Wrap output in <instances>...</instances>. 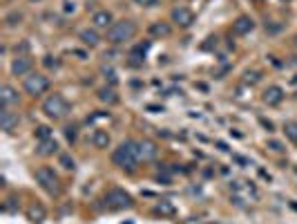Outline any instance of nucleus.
Instances as JSON below:
<instances>
[{"mask_svg": "<svg viewBox=\"0 0 297 224\" xmlns=\"http://www.w3.org/2000/svg\"><path fill=\"white\" fill-rule=\"evenodd\" d=\"M0 101H2V108L14 106V103H18V92L11 85H2L0 87Z\"/></svg>", "mask_w": 297, "mask_h": 224, "instance_id": "nucleus-15", "label": "nucleus"}, {"mask_svg": "<svg viewBox=\"0 0 297 224\" xmlns=\"http://www.w3.org/2000/svg\"><path fill=\"white\" fill-rule=\"evenodd\" d=\"M45 209H43L41 204H31L29 209H27V218H29V222H34V224H41L43 220H45Z\"/></svg>", "mask_w": 297, "mask_h": 224, "instance_id": "nucleus-19", "label": "nucleus"}, {"mask_svg": "<svg viewBox=\"0 0 297 224\" xmlns=\"http://www.w3.org/2000/svg\"><path fill=\"white\" fill-rule=\"evenodd\" d=\"M284 133H286V137L291 139V141H297V123L295 121H286V123H284Z\"/></svg>", "mask_w": 297, "mask_h": 224, "instance_id": "nucleus-23", "label": "nucleus"}, {"mask_svg": "<svg viewBox=\"0 0 297 224\" xmlns=\"http://www.w3.org/2000/svg\"><path fill=\"white\" fill-rule=\"evenodd\" d=\"M172 21H174L179 27H190L192 21H195V14H192L188 7L179 5V7H174V9H172Z\"/></svg>", "mask_w": 297, "mask_h": 224, "instance_id": "nucleus-10", "label": "nucleus"}, {"mask_svg": "<svg viewBox=\"0 0 297 224\" xmlns=\"http://www.w3.org/2000/svg\"><path fill=\"white\" fill-rule=\"evenodd\" d=\"M78 38H81L85 45H90V47H96L99 45V41H101V36H99V31H96V27H85V29H81L78 31Z\"/></svg>", "mask_w": 297, "mask_h": 224, "instance_id": "nucleus-17", "label": "nucleus"}, {"mask_svg": "<svg viewBox=\"0 0 297 224\" xmlns=\"http://www.w3.org/2000/svg\"><path fill=\"white\" fill-rule=\"evenodd\" d=\"M136 34V23L134 21H119L107 29V41L112 45H121L125 41H132Z\"/></svg>", "mask_w": 297, "mask_h": 224, "instance_id": "nucleus-2", "label": "nucleus"}, {"mask_svg": "<svg viewBox=\"0 0 297 224\" xmlns=\"http://www.w3.org/2000/svg\"><path fill=\"white\" fill-rule=\"evenodd\" d=\"M268 148H272L275 153H279V150H284V148H282V143H279V141H268Z\"/></svg>", "mask_w": 297, "mask_h": 224, "instance_id": "nucleus-30", "label": "nucleus"}, {"mask_svg": "<svg viewBox=\"0 0 297 224\" xmlns=\"http://www.w3.org/2000/svg\"><path fill=\"white\" fill-rule=\"evenodd\" d=\"M170 25L168 23H152L150 25V34L156 36V38H166V36H170Z\"/></svg>", "mask_w": 297, "mask_h": 224, "instance_id": "nucleus-20", "label": "nucleus"}, {"mask_svg": "<svg viewBox=\"0 0 297 224\" xmlns=\"http://www.w3.org/2000/svg\"><path fill=\"white\" fill-rule=\"evenodd\" d=\"M18 123H21V117L16 112H11L9 108H2L0 110V128L5 133H14V128H18Z\"/></svg>", "mask_w": 297, "mask_h": 224, "instance_id": "nucleus-8", "label": "nucleus"}, {"mask_svg": "<svg viewBox=\"0 0 297 224\" xmlns=\"http://www.w3.org/2000/svg\"><path fill=\"white\" fill-rule=\"evenodd\" d=\"M99 99H101L103 103H116L119 101V97H116V92L112 90V87H103V90H99Z\"/></svg>", "mask_w": 297, "mask_h": 224, "instance_id": "nucleus-21", "label": "nucleus"}, {"mask_svg": "<svg viewBox=\"0 0 297 224\" xmlns=\"http://www.w3.org/2000/svg\"><path fill=\"white\" fill-rule=\"evenodd\" d=\"M92 25H94L96 29H110V27L114 25V16L107 9H99L92 16Z\"/></svg>", "mask_w": 297, "mask_h": 224, "instance_id": "nucleus-11", "label": "nucleus"}, {"mask_svg": "<svg viewBox=\"0 0 297 224\" xmlns=\"http://www.w3.org/2000/svg\"><path fill=\"white\" fill-rule=\"evenodd\" d=\"M139 159H141L139 141H132V139L123 141L121 146L112 153V162H114L119 168H127V170H134L136 164H139Z\"/></svg>", "mask_w": 297, "mask_h": 224, "instance_id": "nucleus-1", "label": "nucleus"}, {"mask_svg": "<svg viewBox=\"0 0 297 224\" xmlns=\"http://www.w3.org/2000/svg\"><path fill=\"white\" fill-rule=\"evenodd\" d=\"M43 112H45L50 119H63L70 112V103L65 101L63 94H50V97L43 101Z\"/></svg>", "mask_w": 297, "mask_h": 224, "instance_id": "nucleus-3", "label": "nucleus"}, {"mask_svg": "<svg viewBox=\"0 0 297 224\" xmlns=\"http://www.w3.org/2000/svg\"><path fill=\"white\" fill-rule=\"evenodd\" d=\"M34 135L38 137V141H43V139H51V130L47 126H38L34 130Z\"/></svg>", "mask_w": 297, "mask_h": 224, "instance_id": "nucleus-26", "label": "nucleus"}, {"mask_svg": "<svg viewBox=\"0 0 297 224\" xmlns=\"http://www.w3.org/2000/svg\"><path fill=\"white\" fill-rule=\"evenodd\" d=\"M232 195H235V199L239 204L257 202V199H259V193H257V189L250 182H235L232 184Z\"/></svg>", "mask_w": 297, "mask_h": 224, "instance_id": "nucleus-6", "label": "nucleus"}, {"mask_svg": "<svg viewBox=\"0 0 297 224\" xmlns=\"http://www.w3.org/2000/svg\"><path fill=\"white\" fill-rule=\"evenodd\" d=\"M43 63H45L47 67H58V61H56L54 56H45V61H43Z\"/></svg>", "mask_w": 297, "mask_h": 224, "instance_id": "nucleus-28", "label": "nucleus"}, {"mask_svg": "<svg viewBox=\"0 0 297 224\" xmlns=\"http://www.w3.org/2000/svg\"><path fill=\"white\" fill-rule=\"evenodd\" d=\"M5 23H7V27L21 25V23H23V14H21V11H9V14L5 16Z\"/></svg>", "mask_w": 297, "mask_h": 224, "instance_id": "nucleus-22", "label": "nucleus"}, {"mask_svg": "<svg viewBox=\"0 0 297 224\" xmlns=\"http://www.w3.org/2000/svg\"><path fill=\"white\" fill-rule=\"evenodd\" d=\"M264 103L266 106H279V103L284 101V90L279 85H268L266 90H264Z\"/></svg>", "mask_w": 297, "mask_h": 224, "instance_id": "nucleus-12", "label": "nucleus"}, {"mask_svg": "<svg viewBox=\"0 0 297 224\" xmlns=\"http://www.w3.org/2000/svg\"><path fill=\"white\" fill-rule=\"evenodd\" d=\"M139 153H141L143 162H152L159 155V148H156V143L152 139H143V141H139Z\"/></svg>", "mask_w": 297, "mask_h": 224, "instance_id": "nucleus-13", "label": "nucleus"}, {"mask_svg": "<svg viewBox=\"0 0 297 224\" xmlns=\"http://www.w3.org/2000/svg\"><path fill=\"white\" fill-rule=\"evenodd\" d=\"M63 9H65V14H70V11H72V14H74L76 5H74V2H65V7H63Z\"/></svg>", "mask_w": 297, "mask_h": 224, "instance_id": "nucleus-31", "label": "nucleus"}, {"mask_svg": "<svg viewBox=\"0 0 297 224\" xmlns=\"http://www.w3.org/2000/svg\"><path fill=\"white\" fill-rule=\"evenodd\" d=\"M31 67H34V61H31L29 56H16L14 61H11V74L25 77V74L31 72Z\"/></svg>", "mask_w": 297, "mask_h": 224, "instance_id": "nucleus-9", "label": "nucleus"}, {"mask_svg": "<svg viewBox=\"0 0 297 224\" xmlns=\"http://www.w3.org/2000/svg\"><path fill=\"white\" fill-rule=\"evenodd\" d=\"M244 81H246V83H257V81H259V72H246V74H244Z\"/></svg>", "mask_w": 297, "mask_h": 224, "instance_id": "nucleus-27", "label": "nucleus"}, {"mask_svg": "<svg viewBox=\"0 0 297 224\" xmlns=\"http://www.w3.org/2000/svg\"><path fill=\"white\" fill-rule=\"evenodd\" d=\"M36 182L41 184V186L50 195H58V193H61V182H58V177H56V173L51 170V168H47V166L38 168V170H36Z\"/></svg>", "mask_w": 297, "mask_h": 224, "instance_id": "nucleus-4", "label": "nucleus"}, {"mask_svg": "<svg viewBox=\"0 0 297 224\" xmlns=\"http://www.w3.org/2000/svg\"><path fill=\"white\" fill-rule=\"evenodd\" d=\"M255 2H257V0H255Z\"/></svg>", "mask_w": 297, "mask_h": 224, "instance_id": "nucleus-33", "label": "nucleus"}, {"mask_svg": "<svg viewBox=\"0 0 297 224\" xmlns=\"http://www.w3.org/2000/svg\"><path fill=\"white\" fill-rule=\"evenodd\" d=\"M65 135H67V139H70V141H74V139H76V128L70 126V128L65 130Z\"/></svg>", "mask_w": 297, "mask_h": 224, "instance_id": "nucleus-29", "label": "nucleus"}, {"mask_svg": "<svg viewBox=\"0 0 297 224\" xmlns=\"http://www.w3.org/2000/svg\"><path fill=\"white\" fill-rule=\"evenodd\" d=\"M90 141H92V146H94V148H101V150H103V148L110 146V135H107V130H101V128H99V130L92 133Z\"/></svg>", "mask_w": 297, "mask_h": 224, "instance_id": "nucleus-18", "label": "nucleus"}, {"mask_svg": "<svg viewBox=\"0 0 297 224\" xmlns=\"http://www.w3.org/2000/svg\"><path fill=\"white\" fill-rule=\"evenodd\" d=\"M61 166L65 168V170H74V168H76L74 157H72V155H67V153H63L61 155Z\"/></svg>", "mask_w": 297, "mask_h": 224, "instance_id": "nucleus-25", "label": "nucleus"}, {"mask_svg": "<svg viewBox=\"0 0 297 224\" xmlns=\"http://www.w3.org/2000/svg\"><path fill=\"white\" fill-rule=\"evenodd\" d=\"M105 202H107V206L114 209V211H125V209H130L132 204H134V199H132V195L125 193L123 189H112L110 193H107Z\"/></svg>", "mask_w": 297, "mask_h": 224, "instance_id": "nucleus-5", "label": "nucleus"}, {"mask_svg": "<svg viewBox=\"0 0 297 224\" xmlns=\"http://www.w3.org/2000/svg\"><path fill=\"white\" fill-rule=\"evenodd\" d=\"M47 90H50V81H47V77H43V74H29V77H25V92L27 94H31V97H41V94H45Z\"/></svg>", "mask_w": 297, "mask_h": 224, "instance_id": "nucleus-7", "label": "nucleus"}, {"mask_svg": "<svg viewBox=\"0 0 297 224\" xmlns=\"http://www.w3.org/2000/svg\"><path fill=\"white\" fill-rule=\"evenodd\" d=\"M56 150H58V143H56V139H43V141H38V148H36V155H41V157H50V155H54Z\"/></svg>", "mask_w": 297, "mask_h": 224, "instance_id": "nucleus-16", "label": "nucleus"}, {"mask_svg": "<svg viewBox=\"0 0 297 224\" xmlns=\"http://www.w3.org/2000/svg\"><path fill=\"white\" fill-rule=\"evenodd\" d=\"M252 29H255V21L248 18V16H239V18L232 23V31H235L237 36H246V34H250Z\"/></svg>", "mask_w": 297, "mask_h": 224, "instance_id": "nucleus-14", "label": "nucleus"}, {"mask_svg": "<svg viewBox=\"0 0 297 224\" xmlns=\"http://www.w3.org/2000/svg\"><path fill=\"white\" fill-rule=\"evenodd\" d=\"M156 213H161V215H172V213H174V206H172L170 202H166V199H163V202L156 204Z\"/></svg>", "mask_w": 297, "mask_h": 224, "instance_id": "nucleus-24", "label": "nucleus"}, {"mask_svg": "<svg viewBox=\"0 0 297 224\" xmlns=\"http://www.w3.org/2000/svg\"><path fill=\"white\" fill-rule=\"evenodd\" d=\"M31 2H41V0H31Z\"/></svg>", "mask_w": 297, "mask_h": 224, "instance_id": "nucleus-32", "label": "nucleus"}]
</instances>
